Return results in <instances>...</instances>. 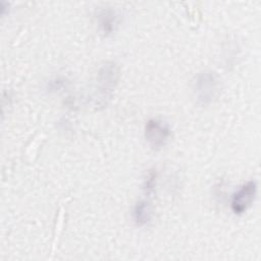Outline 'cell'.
I'll return each instance as SVG.
<instances>
[{
	"instance_id": "6da1fadb",
	"label": "cell",
	"mask_w": 261,
	"mask_h": 261,
	"mask_svg": "<svg viewBox=\"0 0 261 261\" xmlns=\"http://www.w3.org/2000/svg\"><path fill=\"white\" fill-rule=\"evenodd\" d=\"M194 84L197 101L201 105L211 103L218 95L219 80L212 71H203L199 73Z\"/></svg>"
},
{
	"instance_id": "7a4b0ae2",
	"label": "cell",
	"mask_w": 261,
	"mask_h": 261,
	"mask_svg": "<svg viewBox=\"0 0 261 261\" xmlns=\"http://www.w3.org/2000/svg\"><path fill=\"white\" fill-rule=\"evenodd\" d=\"M169 136L170 129L164 121L157 118L147 121L145 125V138L153 149L158 150L165 146Z\"/></svg>"
},
{
	"instance_id": "3957f363",
	"label": "cell",
	"mask_w": 261,
	"mask_h": 261,
	"mask_svg": "<svg viewBox=\"0 0 261 261\" xmlns=\"http://www.w3.org/2000/svg\"><path fill=\"white\" fill-rule=\"evenodd\" d=\"M257 193V185L251 180L243 185L233 195L231 200V210L236 214L244 213L253 203Z\"/></svg>"
},
{
	"instance_id": "277c9868",
	"label": "cell",
	"mask_w": 261,
	"mask_h": 261,
	"mask_svg": "<svg viewBox=\"0 0 261 261\" xmlns=\"http://www.w3.org/2000/svg\"><path fill=\"white\" fill-rule=\"evenodd\" d=\"M118 76V70L114 63H106L98 73V81L101 87V94L103 97L108 96V91H111L115 85Z\"/></svg>"
},
{
	"instance_id": "5b68a950",
	"label": "cell",
	"mask_w": 261,
	"mask_h": 261,
	"mask_svg": "<svg viewBox=\"0 0 261 261\" xmlns=\"http://www.w3.org/2000/svg\"><path fill=\"white\" fill-rule=\"evenodd\" d=\"M152 217V209L148 202L142 201L138 203L134 210V219L139 225H144L150 221Z\"/></svg>"
},
{
	"instance_id": "8992f818",
	"label": "cell",
	"mask_w": 261,
	"mask_h": 261,
	"mask_svg": "<svg viewBox=\"0 0 261 261\" xmlns=\"http://www.w3.org/2000/svg\"><path fill=\"white\" fill-rule=\"evenodd\" d=\"M100 27L104 33H111L114 29V24L116 23V15L111 10H103L98 16Z\"/></svg>"
}]
</instances>
